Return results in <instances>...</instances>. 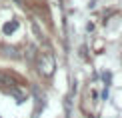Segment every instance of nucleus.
I'll return each mask as SVG.
<instances>
[{"mask_svg":"<svg viewBox=\"0 0 122 118\" xmlns=\"http://www.w3.org/2000/svg\"><path fill=\"white\" fill-rule=\"evenodd\" d=\"M36 66H38V72L42 74L44 78L52 76V74H54V68H56L52 52H50V50H46V52H40L38 58H36Z\"/></svg>","mask_w":122,"mask_h":118,"instance_id":"obj_1","label":"nucleus"},{"mask_svg":"<svg viewBox=\"0 0 122 118\" xmlns=\"http://www.w3.org/2000/svg\"><path fill=\"white\" fill-rule=\"evenodd\" d=\"M0 50H2V52H4V56H10V58H18V50L16 48H14V46H6V44H4V46H0Z\"/></svg>","mask_w":122,"mask_h":118,"instance_id":"obj_2","label":"nucleus"},{"mask_svg":"<svg viewBox=\"0 0 122 118\" xmlns=\"http://www.w3.org/2000/svg\"><path fill=\"white\" fill-rule=\"evenodd\" d=\"M18 28V20H12V22H6L4 24V34H12L14 30Z\"/></svg>","mask_w":122,"mask_h":118,"instance_id":"obj_3","label":"nucleus"},{"mask_svg":"<svg viewBox=\"0 0 122 118\" xmlns=\"http://www.w3.org/2000/svg\"><path fill=\"white\" fill-rule=\"evenodd\" d=\"M14 2H18V4H24V0H14Z\"/></svg>","mask_w":122,"mask_h":118,"instance_id":"obj_4","label":"nucleus"}]
</instances>
